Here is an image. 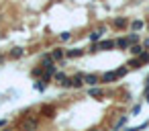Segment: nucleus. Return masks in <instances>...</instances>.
<instances>
[{"instance_id": "nucleus-9", "label": "nucleus", "mask_w": 149, "mask_h": 131, "mask_svg": "<svg viewBox=\"0 0 149 131\" xmlns=\"http://www.w3.org/2000/svg\"><path fill=\"white\" fill-rule=\"evenodd\" d=\"M23 55H25V49H23V47H15V49L8 51V57H10V60H19V57H23Z\"/></svg>"}, {"instance_id": "nucleus-5", "label": "nucleus", "mask_w": 149, "mask_h": 131, "mask_svg": "<svg viewBox=\"0 0 149 131\" xmlns=\"http://www.w3.org/2000/svg\"><path fill=\"white\" fill-rule=\"evenodd\" d=\"M114 47H116V49H120V51H125V49H129V47H131V43H129V39H127V37H118V39H114Z\"/></svg>"}, {"instance_id": "nucleus-3", "label": "nucleus", "mask_w": 149, "mask_h": 131, "mask_svg": "<svg viewBox=\"0 0 149 131\" xmlns=\"http://www.w3.org/2000/svg\"><path fill=\"white\" fill-rule=\"evenodd\" d=\"M84 84L86 86H98L100 84V76L98 74H84Z\"/></svg>"}, {"instance_id": "nucleus-19", "label": "nucleus", "mask_w": 149, "mask_h": 131, "mask_svg": "<svg viewBox=\"0 0 149 131\" xmlns=\"http://www.w3.org/2000/svg\"><path fill=\"white\" fill-rule=\"evenodd\" d=\"M141 45H143V47H145V49H149V37H147V39H145V41H143V43H141Z\"/></svg>"}, {"instance_id": "nucleus-8", "label": "nucleus", "mask_w": 149, "mask_h": 131, "mask_svg": "<svg viewBox=\"0 0 149 131\" xmlns=\"http://www.w3.org/2000/svg\"><path fill=\"white\" fill-rule=\"evenodd\" d=\"M127 51H129V53H131L133 57H139V55H141V53L145 51V47H143L141 43H135V45H131V47H129Z\"/></svg>"}, {"instance_id": "nucleus-21", "label": "nucleus", "mask_w": 149, "mask_h": 131, "mask_svg": "<svg viewBox=\"0 0 149 131\" xmlns=\"http://www.w3.org/2000/svg\"><path fill=\"white\" fill-rule=\"evenodd\" d=\"M4 131H15V129H4Z\"/></svg>"}, {"instance_id": "nucleus-12", "label": "nucleus", "mask_w": 149, "mask_h": 131, "mask_svg": "<svg viewBox=\"0 0 149 131\" xmlns=\"http://www.w3.org/2000/svg\"><path fill=\"white\" fill-rule=\"evenodd\" d=\"M129 27H131V31H133V33H137V31H141V29H143V27H145V23H143V21H139V19H137V21H133V23H131V25H129Z\"/></svg>"}, {"instance_id": "nucleus-11", "label": "nucleus", "mask_w": 149, "mask_h": 131, "mask_svg": "<svg viewBox=\"0 0 149 131\" xmlns=\"http://www.w3.org/2000/svg\"><path fill=\"white\" fill-rule=\"evenodd\" d=\"M53 80H55L57 84H63V82L68 80V74H65V72H59V70H57V72L53 74Z\"/></svg>"}, {"instance_id": "nucleus-15", "label": "nucleus", "mask_w": 149, "mask_h": 131, "mask_svg": "<svg viewBox=\"0 0 149 131\" xmlns=\"http://www.w3.org/2000/svg\"><path fill=\"white\" fill-rule=\"evenodd\" d=\"M102 94H104V90L102 88H96V86L88 90V96H102Z\"/></svg>"}, {"instance_id": "nucleus-6", "label": "nucleus", "mask_w": 149, "mask_h": 131, "mask_svg": "<svg viewBox=\"0 0 149 131\" xmlns=\"http://www.w3.org/2000/svg\"><path fill=\"white\" fill-rule=\"evenodd\" d=\"M86 51L84 49H80V47H76V49H65V57L68 60H76V57H82Z\"/></svg>"}, {"instance_id": "nucleus-18", "label": "nucleus", "mask_w": 149, "mask_h": 131, "mask_svg": "<svg viewBox=\"0 0 149 131\" xmlns=\"http://www.w3.org/2000/svg\"><path fill=\"white\" fill-rule=\"evenodd\" d=\"M139 111H141V104H135V106H133V115H137Z\"/></svg>"}, {"instance_id": "nucleus-17", "label": "nucleus", "mask_w": 149, "mask_h": 131, "mask_svg": "<svg viewBox=\"0 0 149 131\" xmlns=\"http://www.w3.org/2000/svg\"><path fill=\"white\" fill-rule=\"evenodd\" d=\"M59 39H61V41H70V39H72V35H70V33H61V35H59Z\"/></svg>"}, {"instance_id": "nucleus-4", "label": "nucleus", "mask_w": 149, "mask_h": 131, "mask_svg": "<svg viewBox=\"0 0 149 131\" xmlns=\"http://www.w3.org/2000/svg\"><path fill=\"white\" fill-rule=\"evenodd\" d=\"M106 33V27H100V29H96V31H92L90 35H88V39L92 41V43H98L100 39H102V35Z\"/></svg>"}, {"instance_id": "nucleus-13", "label": "nucleus", "mask_w": 149, "mask_h": 131, "mask_svg": "<svg viewBox=\"0 0 149 131\" xmlns=\"http://www.w3.org/2000/svg\"><path fill=\"white\" fill-rule=\"evenodd\" d=\"M127 39H129V43H131V45H135V43H139V41H141L139 33H129V35H127Z\"/></svg>"}, {"instance_id": "nucleus-16", "label": "nucleus", "mask_w": 149, "mask_h": 131, "mask_svg": "<svg viewBox=\"0 0 149 131\" xmlns=\"http://www.w3.org/2000/svg\"><path fill=\"white\" fill-rule=\"evenodd\" d=\"M125 123H127V115H120V117H118V121L114 123V131H118V129H120Z\"/></svg>"}, {"instance_id": "nucleus-23", "label": "nucleus", "mask_w": 149, "mask_h": 131, "mask_svg": "<svg viewBox=\"0 0 149 131\" xmlns=\"http://www.w3.org/2000/svg\"><path fill=\"white\" fill-rule=\"evenodd\" d=\"M94 131H96V129H94Z\"/></svg>"}, {"instance_id": "nucleus-20", "label": "nucleus", "mask_w": 149, "mask_h": 131, "mask_svg": "<svg viewBox=\"0 0 149 131\" xmlns=\"http://www.w3.org/2000/svg\"><path fill=\"white\" fill-rule=\"evenodd\" d=\"M6 123H8V121H6V119H0V127H4V125H6Z\"/></svg>"}, {"instance_id": "nucleus-7", "label": "nucleus", "mask_w": 149, "mask_h": 131, "mask_svg": "<svg viewBox=\"0 0 149 131\" xmlns=\"http://www.w3.org/2000/svg\"><path fill=\"white\" fill-rule=\"evenodd\" d=\"M127 25H129V21H127L125 17H116V19L112 21V27H114L116 31H123V29H125Z\"/></svg>"}, {"instance_id": "nucleus-2", "label": "nucleus", "mask_w": 149, "mask_h": 131, "mask_svg": "<svg viewBox=\"0 0 149 131\" xmlns=\"http://www.w3.org/2000/svg\"><path fill=\"white\" fill-rule=\"evenodd\" d=\"M70 82H72V88H82L84 86V72H76L70 78Z\"/></svg>"}, {"instance_id": "nucleus-10", "label": "nucleus", "mask_w": 149, "mask_h": 131, "mask_svg": "<svg viewBox=\"0 0 149 131\" xmlns=\"http://www.w3.org/2000/svg\"><path fill=\"white\" fill-rule=\"evenodd\" d=\"M31 76H33L35 80H41V78H43V66H41V64L35 66V68L31 70Z\"/></svg>"}, {"instance_id": "nucleus-1", "label": "nucleus", "mask_w": 149, "mask_h": 131, "mask_svg": "<svg viewBox=\"0 0 149 131\" xmlns=\"http://www.w3.org/2000/svg\"><path fill=\"white\" fill-rule=\"evenodd\" d=\"M49 55H51L53 62H63V60H65V49H63V47H55V49L49 51Z\"/></svg>"}, {"instance_id": "nucleus-14", "label": "nucleus", "mask_w": 149, "mask_h": 131, "mask_svg": "<svg viewBox=\"0 0 149 131\" xmlns=\"http://www.w3.org/2000/svg\"><path fill=\"white\" fill-rule=\"evenodd\" d=\"M47 84H49V82H45V80L41 78V80H35V84H33V86H35V90H45V88H47Z\"/></svg>"}, {"instance_id": "nucleus-22", "label": "nucleus", "mask_w": 149, "mask_h": 131, "mask_svg": "<svg viewBox=\"0 0 149 131\" xmlns=\"http://www.w3.org/2000/svg\"><path fill=\"white\" fill-rule=\"evenodd\" d=\"M145 27H147V29H149V23H147V25H145Z\"/></svg>"}]
</instances>
